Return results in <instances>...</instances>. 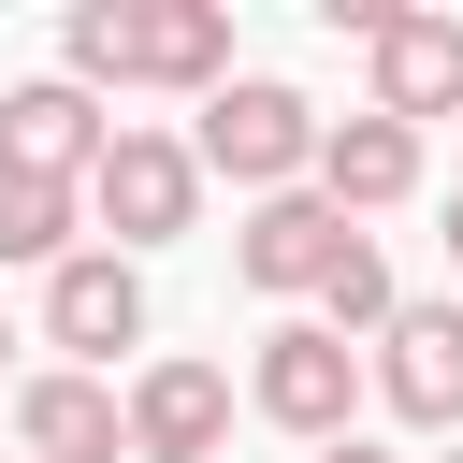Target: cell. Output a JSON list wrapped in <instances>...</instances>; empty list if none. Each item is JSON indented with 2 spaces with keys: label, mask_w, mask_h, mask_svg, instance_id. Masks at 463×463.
Masks as SVG:
<instances>
[{
  "label": "cell",
  "mask_w": 463,
  "mask_h": 463,
  "mask_svg": "<svg viewBox=\"0 0 463 463\" xmlns=\"http://www.w3.org/2000/svg\"><path fill=\"white\" fill-rule=\"evenodd\" d=\"M14 449L29 463H130V391L43 362V376H14Z\"/></svg>",
  "instance_id": "10"
},
{
  "label": "cell",
  "mask_w": 463,
  "mask_h": 463,
  "mask_svg": "<svg viewBox=\"0 0 463 463\" xmlns=\"http://www.w3.org/2000/svg\"><path fill=\"white\" fill-rule=\"evenodd\" d=\"M246 420V376L203 347H145L130 362V463H217Z\"/></svg>",
  "instance_id": "5"
},
{
  "label": "cell",
  "mask_w": 463,
  "mask_h": 463,
  "mask_svg": "<svg viewBox=\"0 0 463 463\" xmlns=\"http://www.w3.org/2000/svg\"><path fill=\"white\" fill-rule=\"evenodd\" d=\"M116 130H130V116H101V87H72V72H29V87H0V159H14V174H58V188H87V174L116 159Z\"/></svg>",
  "instance_id": "8"
},
{
  "label": "cell",
  "mask_w": 463,
  "mask_h": 463,
  "mask_svg": "<svg viewBox=\"0 0 463 463\" xmlns=\"http://www.w3.org/2000/svg\"><path fill=\"white\" fill-rule=\"evenodd\" d=\"M420 159H434V145H420L405 116H376V101H362V116H333V145H318V203L391 217V203H420Z\"/></svg>",
  "instance_id": "12"
},
{
  "label": "cell",
  "mask_w": 463,
  "mask_h": 463,
  "mask_svg": "<svg viewBox=\"0 0 463 463\" xmlns=\"http://www.w3.org/2000/svg\"><path fill=\"white\" fill-rule=\"evenodd\" d=\"M203 188H217V174H203V145H188V130H145V116H130V130H116V159L87 174V217L116 232V260H145V246L203 232Z\"/></svg>",
  "instance_id": "4"
},
{
  "label": "cell",
  "mask_w": 463,
  "mask_h": 463,
  "mask_svg": "<svg viewBox=\"0 0 463 463\" xmlns=\"http://www.w3.org/2000/svg\"><path fill=\"white\" fill-rule=\"evenodd\" d=\"M376 405L434 449H463V304H405L376 333Z\"/></svg>",
  "instance_id": "9"
},
{
  "label": "cell",
  "mask_w": 463,
  "mask_h": 463,
  "mask_svg": "<svg viewBox=\"0 0 463 463\" xmlns=\"http://www.w3.org/2000/svg\"><path fill=\"white\" fill-rule=\"evenodd\" d=\"M58 72H72V87H159V101H217V87H232V14H217V0H72Z\"/></svg>",
  "instance_id": "1"
},
{
  "label": "cell",
  "mask_w": 463,
  "mask_h": 463,
  "mask_svg": "<svg viewBox=\"0 0 463 463\" xmlns=\"http://www.w3.org/2000/svg\"><path fill=\"white\" fill-rule=\"evenodd\" d=\"M72 217H87V188H58V174H14L0 159V260H72Z\"/></svg>",
  "instance_id": "13"
},
{
  "label": "cell",
  "mask_w": 463,
  "mask_h": 463,
  "mask_svg": "<svg viewBox=\"0 0 463 463\" xmlns=\"http://www.w3.org/2000/svg\"><path fill=\"white\" fill-rule=\"evenodd\" d=\"M304 318H333V333H347V347H376V333H391V318H405V289H391V260H376V232H362V246H347V260H333V289H318V304H304Z\"/></svg>",
  "instance_id": "14"
},
{
  "label": "cell",
  "mask_w": 463,
  "mask_h": 463,
  "mask_svg": "<svg viewBox=\"0 0 463 463\" xmlns=\"http://www.w3.org/2000/svg\"><path fill=\"white\" fill-rule=\"evenodd\" d=\"M318 463H391V449H376V434H347V449H318Z\"/></svg>",
  "instance_id": "15"
},
{
  "label": "cell",
  "mask_w": 463,
  "mask_h": 463,
  "mask_svg": "<svg viewBox=\"0 0 463 463\" xmlns=\"http://www.w3.org/2000/svg\"><path fill=\"white\" fill-rule=\"evenodd\" d=\"M362 58H376V116H405V130L463 116V14H420V0H405Z\"/></svg>",
  "instance_id": "11"
},
{
  "label": "cell",
  "mask_w": 463,
  "mask_h": 463,
  "mask_svg": "<svg viewBox=\"0 0 463 463\" xmlns=\"http://www.w3.org/2000/svg\"><path fill=\"white\" fill-rule=\"evenodd\" d=\"M203 174H232L246 203H275V188H318V145H333V116L304 101V87H275V72H232L217 101H203Z\"/></svg>",
  "instance_id": "3"
},
{
  "label": "cell",
  "mask_w": 463,
  "mask_h": 463,
  "mask_svg": "<svg viewBox=\"0 0 463 463\" xmlns=\"http://www.w3.org/2000/svg\"><path fill=\"white\" fill-rule=\"evenodd\" d=\"M347 246H362V217H347V203H318V188H275V203H246V232H232V275H246L260 304H318Z\"/></svg>",
  "instance_id": "6"
},
{
  "label": "cell",
  "mask_w": 463,
  "mask_h": 463,
  "mask_svg": "<svg viewBox=\"0 0 463 463\" xmlns=\"http://www.w3.org/2000/svg\"><path fill=\"white\" fill-rule=\"evenodd\" d=\"M434 463H463V449H434Z\"/></svg>",
  "instance_id": "18"
},
{
  "label": "cell",
  "mask_w": 463,
  "mask_h": 463,
  "mask_svg": "<svg viewBox=\"0 0 463 463\" xmlns=\"http://www.w3.org/2000/svg\"><path fill=\"white\" fill-rule=\"evenodd\" d=\"M449 275H463V188H449Z\"/></svg>",
  "instance_id": "16"
},
{
  "label": "cell",
  "mask_w": 463,
  "mask_h": 463,
  "mask_svg": "<svg viewBox=\"0 0 463 463\" xmlns=\"http://www.w3.org/2000/svg\"><path fill=\"white\" fill-rule=\"evenodd\" d=\"M43 347H58L72 376H116V347H145V260L72 246V260L43 275Z\"/></svg>",
  "instance_id": "7"
},
{
  "label": "cell",
  "mask_w": 463,
  "mask_h": 463,
  "mask_svg": "<svg viewBox=\"0 0 463 463\" xmlns=\"http://www.w3.org/2000/svg\"><path fill=\"white\" fill-rule=\"evenodd\" d=\"M362 391H376V347H347L333 318H275L246 347V420H275L289 449H347L362 434Z\"/></svg>",
  "instance_id": "2"
},
{
  "label": "cell",
  "mask_w": 463,
  "mask_h": 463,
  "mask_svg": "<svg viewBox=\"0 0 463 463\" xmlns=\"http://www.w3.org/2000/svg\"><path fill=\"white\" fill-rule=\"evenodd\" d=\"M0 347H14V318H0ZM0 405H14V391H0Z\"/></svg>",
  "instance_id": "17"
}]
</instances>
